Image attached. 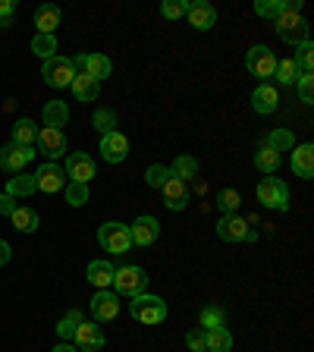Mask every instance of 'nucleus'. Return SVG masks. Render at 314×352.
<instances>
[{"label":"nucleus","mask_w":314,"mask_h":352,"mask_svg":"<svg viewBox=\"0 0 314 352\" xmlns=\"http://www.w3.org/2000/svg\"><path fill=\"white\" fill-rule=\"evenodd\" d=\"M302 0H289V10H286V13H280L277 19V35L283 38L286 44H295V47H299L302 41H308V22L302 19Z\"/></svg>","instance_id":"1"},{"label":"nucleus","mask_w":314,"mask_h":352,"mask_svg":"<svg viewBox=\"0 0 314 352\" xmlns=\"http://www.w3.org/2000/svg\"><path fill=\"white\" fill-rule=\"evenodd\" d=\"M129 315L142 324H164L167 321V302L161 296L139 293V296H132V302H129Z\"/></svg>","instance_id":"2"},{"label":"nucleus","mask_w":314,"mask_h":352,"mask_svg":"<svg viewBox=\"0 0 314 352\" xmlns=\"http://www.w3.org/2000/svg\"><path fill=\"white\" fill-rule=\"evenodd\" d=\"M98 242H101L104 252H110V255H126V252L132 249L129 227L120 223V220H107V223H101V230H98Z\"/></svg>","instance_id":"3"},{"label":"nucleus","mask_w":314,"mask_h":352,"mask_svg":"<svg viewBox=\"0 0 314 352\" xmlns=\"http://www.w3.org/2000/svg\"><path fill=\"white\" fill-rule=\"evenodd\" d=\"M258 201L273 211H289V186L277 176H264L258 183Z\"/></svg>","instance_id":"4"},{"label":"nucleus","mask_w":314,"mask_h":352,"mask_svg":"<svg viewBox=\"0 0 314 352\" xmlns=\"http://www.w3.org/2000/svg\"><path fill=\"white\" fill-rule=\"evenodd\" d=\"M113 293L117 296H139L145 293L148 286V274L142 271V267H135V264H126V267H120V271H113Z\"/></svg>","instance_id":"5"},{"label":"nucleus","mask_w":314,"mask_h":352,"mask_svg":"<svg viewBox=\"0 0 314 352\" xmlns=\"http://www.w3.org/2000/svg\"><path fill=\"white\" fill-rule=\"evenodd\" d=\"M245 66H249V73L255 76V79H261L264 85H267V79L277 73V57H273V51L267 44H255V47L245 54Z\"/></svg>","instance_id":"6"},{"label":"nucleus","mask_w":314,"mask_h":352,"mask_svg":"<svg viewBox=\"0 0 314 352\" xmlns=\"http://www.w3.org/2000/svg\"><path fill=\"white\" fill-rule=\"evenodd\" d=\"M41 76H44V82L51 88H69L73 85V79H76V69H73V63H69V57H51V60H44V66H41Z\"/></svg>","instance_id":"7"},{"label":"nucleus","mask_w":314,"mask_h":352,"mask_svg":"<svg viewBox=\"0 0 314 352\" xmlns=\"http://www.w3.org/2000/svg\"><path fill=\"white\" fill-rule=\"evenodd\" d=\"M35 161V148H25V145H3L0 148V170H7V173H22V170L29 167Z\"/></svg>","instance_id":"8"},{"label":"nucleus","mask_w":314,"mask_h":352,"mask_svg":"<svg viewBox=\"0 0 314 352\" xmlns=\"http://www.w3.org/2000/svg\"><path fill=\"white\" fill-rule=\"evenodd\" d=\"M35 154H44L47 161H57L60 154H66V135H63V129H54V126H44V129H38Z\"/></svg>","instance_id":"9"},{"label":"nucleus","mask_w":314,"mask_h":352,"mask_svg":"<svg viewBox=\"0 0 314 352\" xmlns=\"http://www.w3.org/2000/svg\"><path fill=\"white\" fill-rule=\"evenodd\" d=\"M88 308H91L95 324H107L120 315V296L110 293V289H98V293L91 296V302H88Z\"/></svg>","instance_id":"10"},{"label":"nucleus","mask_w":314,"mask_h":352,"mask_svg":"<svg viewBox=\"0 0 314 352\" xmlns=\"http://www.w3.org/2000/svg\"><path fill=\"white\" fill-rule=\"evenodd\" d=\"M66 176H69V183H91L98 176V170H95V161L88 157L85 151H73L69 157H66V170H63Z\"/></svg>","instance_id":"11"},{"label":"nucleus","mask_w":314,"mask_h":352,"mask_svg":"<svg viewBox=\"0 0 314 352\" xmlns=\"http://www.w3.org/2000/svg\"><path fill=\"white\" fill-rule=\"evenodd\" d=\"M217 236L223 242H242V239H255V233L249 230V223H245V217H239V214H223V217L217 220Z\"/></svg>","instance_id":"12"},{"label":"nucleus","mask_w":314,"mask_h":352,"mask_svg":"<svg viewBox=\"0 0 314 352\" xmlns=\"http://www.w3.org/2000/svg\"><path fill=\"white\" fill-rule=\"evenodd\" d=\"M35 186H38V192H44V195H54V192H60L66 186L63 167H60V164H54V161L41 164V167L35 170Z\"/></svg>","instance_id":"13"},{"label":"nucleus","mask_w":314,"mask_h":352,"mask_svg":"<svg viewBox=\"0 0 314 352\" xmlns=\"http://www.w3.org/2000/svg\"><path fill=\"white\" fill-rule=\"evenodd\" d=\"M73 346L79 352H95V349H101L104 346V330L98 327L95 321H82L79 327H76V333H73Z\"/></svg>","instance_id":"14"},{"label":"nucleus","mask_w":314,"mask_h":352,"mask_svg":"<svg viewBox=\"0 0 314 352\" xmlns=\"http://www.w3.org/2000/svg\"><path fill=\"white\" fill-rule=\"evenodd\" d=\"M129 236H132V245H151V242H157V236H161V223H157V217H151V214H142L135 223L129 227Z\"/></svg>","instance_id":"15"},{"label":"nucleus","mask_w":314,"mask_h":352,"mask_svg":"<svg viewBox=\"0 0 314 352\" xmlns=\"http://www.w3.org/2000/svg\"><path fill=\"white\" fill-rule=\"evenodd\" d=\"M161 195H164V205L170 208V211H186L189 208V186L183 183V179H176V176H170L167 183L161 186Z\"/></svg>","instance_id":"16"},{"label":"nucleus","mask_w":314,"mask_h":352,"mask_svg":"<svg viewBox=\"0 0 314 352\" xmlns=\"http://www.w3.org/2000/svg\"><path fill=\"white\" fill-rule=\"evenodd\" d=\"M101 154H104V161H110V164H123L129 157V139L120 129L107 132V135H101Z\"/></svg>","instance_id":"17"},{"label":"nucleus","mask_w":314,"mask_h":352,"mask_svg":"<svg viewBox=\"0 0 314 352\" xmlns=\"http://www.w3.org/2000/svg\"><path fill=\"white\" fill-rule=\"evenodd\" d=\"M186 19H189V25H195L198 32H208L217 25V10H214L208 0H195V3H189V10H186Z\"/></svg>","instance_id":"18"},{"label":"nucleus","mask_w":314,"mask_h":352,"mask_svg":"<svg viewBox=\"0 0 314 352\" xmlns=\"http://www.w3.org/2000/svg\"><path fill=\"white\" fill-rule=\"evenodd\" d=\"M293 173L302 176V179H311L314 176V145L311 142L293 148Z\"/></svg>","instance_id":"19"},{"label":"nucleus","mask_w":314,"mask_h":352,"mask_svg":"<svg viewBox=\"0 0 314 352\" xmlns=\"http://www.w3.org/2000/svg\"><path fill=\"white\" fill-rule=\"evenodd\" d=\"M73 95H76V101H85V104H91V101H98V95H101V82H95L88 73H76V79H73Z\"/></svg>","instance_id":"20"},{"label":"nucleus","mask_w":314,"mask_h":352,"mask_svg":"<svg viewBox=\"0 0 314 352\" xmlns=\"http://www.w3.org/2000/svg\"><path fill=\"white\" fill-rule=\"evenodd\" d=\"M60 7L57 3H44V7L35 10V25H38V35H54V29L60 25Z\"/></svg>","instance_id":"21"},{"label":"nucleus","mask_w":314,"mask_h":352,"mask_svg":"<svg viewBox=\"0 0 314 352\" xmlns=\"http://www.w3.org/2000/svg\"><path fill=\"white\" fill-rule=\"evenodd\" d=\"M251 107H255L258 113H273V110L280 107V91L273 85H258L255 95H251Z\"/></svg>","instance_id":"22"},{"label":"nucleus","mask_w":314,"mask_h":352,"mask_svg":"<svg viewBox=\"0 0 314 352\" xmlns=\"http://www.w3.org/2000/svg\"><path fill=\"white\" fill-rule=\"evenodd\" d=\"M82 73H88L95 82H104L110 73H113V63H110V57H104V54H85Z\"/></svg>","instance_id":"23"},{"label":"nucleus","mask_w":314,"mask_h":352,"mask_svg":"<svg viewBox=\"0 0 314 352\" xmlns=\"http://www.w3.org/2000/svg\"><path fill=\"white\" fill-rule=\"evenodd\" d=\"M38 192V186H35V173H16V176H10V183H7V195H13V198H29V195H35Z\"/></svg>","instance_id":"24"},{"label":"nucleus","mask_w":314,"mask_h":352,"mask_svg":"<svg viewBox=\"0 0 314 352\" xmlns=\"http://www.w3.org/2000/svg\"><path fill=\"white\" fill-rule=\"evenodd\" d=\"M113 271H117V267H113L110 261H91L85 274H88V283H91V286H98V289H107V286L113 283Z\"/></svg>","instance_id":"25"},{"label":"nucleus","mask_w":314,"mask_h":352,"mask_svg":"<svg viewBox=\"0 0 314 352\" xmlns=\"http://www.w3.org/2000/svg\"><path fill=\"white\" fill-rule=\"evenodd\" d=\"M205 349L208 352H229L233 349V333H229L227 327L205 330Z\"/></svg>","instance_id":"26"},{"label":"nucleus","mask_w":314,"mask_h":352,"mask_svg":"<svg viewBox=\"0 0 314 352\" xmlns=\"http://www.w3.org/2000/svg\"><path fill=\"white\" fill-rule=\"evenodd\" d=\"M35 139H38V126L35 120L22 117L13 123V145H25V148H35Z\"/></svg>","instance_id":"27"},{"label":"nucleus","mask_w":314,"mask_h":352,"mask_svg":"<svg viewBox=\"0 0 314 352\" xmlns=\"http://www.w3.org/2000/svg\"><path fill=\"white\" fill-rule=\"evenodd\" d=\"M10 220H13V227L19 230V233H35V230L41 227L38 211H32V208H19V205H16V211L10 214Z\"/></svg>","instance_id":"28"},{"label":"nucleus","mask_w":314,"mask_h":352,"mask_svg":"<svg viewBox=\"0 0 314 352\" xmlns=\"http://www.w3.org/2000/svg\"><path fill=\"white\" fill-rule=\"evenodd\" d=\"M69 123V107L63 101H47L44 104V126H54V129H63Z\"/></svg>","instance_id":"29"},{"label":"nucleus","mask_w":314,"mask_h":352,"mask_svg":"<svg viewBox=\"0 0 314 352\" xmlns=\"http://www.w3.org/2000/svg\"><path fill=\"white\" fill-rule=\"evenodd\" d=\"M198 170H201V164L192 157V154H179L173 161V167H170V173L176 176V179H183V183H189V179H195Z\"/></svg>","instance_id":"30"},{"label":"nucleus","mask_w":314,"mask_h":352,"mask_svg":"<svg viewBox=\"0 0 314 352\" xmlns=\"http://www.w3.org/2000/svg\"><path fill=\"white\" fill-rule=\"evenodd\" d=\"M255 167L261 170L264 176H273L280 170V154L273 151V148H267V145H261L255 151Z\"/></svg>","instance_id":"31"},{"label":"nucleus","mask_w":314,"mask_h":352,"mask_svg":"<svg viewBox=\"0 0 314 352\" xmlns=\"http://www.w3.org/2000/svg\"><path fill=\"white\" fill-rule=\"evenodd\" d=\"M82 321H85V318H82L79 308H69V311H66V315L60 318V324H57L60 340H63V343H69V340H73V333H76V327H79Z\"/></svg>","instance_id":"32"},{"label":"nucleus","mask_w":314,"mask_h":352,"mask_svg":"<svg viewBox=\"0 0 314 352\" xmlns=\"http://www.w3.org/2000/svg\"><path fill=\"white\" fill-rule=\"evenodd\" d=\"M299 66H295V57H286V60H277V73H273V79L280 82V85H295L299 82Z\"/></svg>","instance_id":"33"},{"label":"nucleus","mask_w":314,"mask_h":352,"mask_svg":"<svg viewBox=\"0 0 314 352\" xmlns=\"http://www.w3.org/2000/svg\"><path fill=\"white\" fill-rule=\"evenodd\" d=\"M267 148H273V151H293L295 148V135L289 129H273L271 135H267V142H264Z\"/></svg>","instance_id":"34"},{"label":"nucleus","mask_w":314,"mask_h":352,"mask_svg":"<svg viewBox=\"0 0 314 352\" xmlns=\"http://www.w3.org/2000/svg\"><path fill=\"white\" fill-rule=\"evenodd\" d=\"M32 54H38L41 60L57 57V38L54 35H35L32 38Z\"/></svg>","instance_id":"35"},{"label":"nucleus","mask_w":314,"mask_h":352,"mask_svg":"<svg viewBox=\"0 0 314 352\" xmlns=\"http://www.w3.org/2000/svg\"><path fill=\"white\" fill-rule=\"evenodd\" d=\"M286 10H289V0H258L255 3V13L261 16V19H277Z\"/></svg>","instance_id":"36"},{"label":"nucleus","mask_w":314,"mask_h":352,"mask_svg":"<svg viewBox=\"0 0 314 352\" xmlns=\"http://www.w3.org/2000/svg\"><path fill=\"white\" fill-rule=\"evenodd\" d=\"M91 123H95V129L101 132V135H107V132H117V113L107 107H98L95 110V117H91Z\"/></svg>","instance_id":"37"},{"label":"nucleus","mask_w":314,"mask_h":352,"mask_svg":"<svg viewBox=\"0 0 314 352\" xmlns=\"http://www.w3.org/2000/svg\"><path fill=\"white\" fill-rule=\"evenodd\" d=\"M239 205H242L239 192H236V189H220V195H217L220 214H236V211H239Z\"/></svg>","instance_id":"38"},{"label":"nucleus","mask_w":314,"mask_h":352,"mask_svg":"<svg viewBox=\"0 0 314 352\" xmlns=\"http://www.w3.org/2000/svg\"><path fill=\"white\" fill-rule=\"evenodd\" d=\"M63 192H66L69 208H82L88 201V186L85 183H69V186H63Z\"/></svg>","instance_id":"39"},{"label":"nucleus","mask_w":314,"mask_h":352,"mask_svg":"<svg viewBox=\"0 0 314 352\" xmlns=\"http://www.w3.org/2000/svg\"><path fill=\"white\" fill-rule=\"evenodd\" d=\"M311 51H314V47H311V38L299 44V60H295V66H299L302 76H311V66H314V54Z\"/></svg>","instance_id":"40"},{"label":"nucleus","mask_w":314,"mask_h":352,"mask_svg":"<svg viewBox=\"0 0 314 352\" xmlns=\"http://www.w3.org/2000/svg\"><path fill=\"white\" fill-rule=\"evenodd\" d=\"M170 176H173V173H170V167H164V164H151V167H148V173H145V179H148V186H151V189H161Z\"/></svg>","instance_id":"41"},{"label":"nucleus","mask_w":314,"mask_h":352,"mask_svg":"<svg viewBox=\"0 0 314 352\" xmlns=\"http://www.w3.org/2000/svg\"><path fill=\"white\" fill-rule=\"evenodd\" d=\"M211 327H223V308L208 305L201 311V330H211Z\"/></svg>","instance_id":"42"},{"label":"nucleus","mask_w":314,"mask_h":352,"mask_svg":"<svg viewBox=\"0 0 314 352\" xmlns=\"http://www.w3.org/2000/svg\"><path fill=\"white\" fill-rule=\"evenodd\" d=\"M186 10H189V0H167L161 7V16L164 19H183Z\"/></svg>","instance_id":"43"},{"label":"nucleus","mask_w":314,"mask_h":352,"mask_svg":"<svg viewBox=\"0 0 314 352\" xmlns=\"http://www.w3.org/2000/svg\"><path fill=\"white\" fill-rule=\"evenodd\" d=\"M295 85H299V98L305 104H311L314 101V79L311 76H299V82H295Z\"/></svg>","instance_id":"44"},{"label":"nucleus","mask_w":314,"mask_h":352,"mask_svg":"<svg viewBox=\"0 0 314 352\" xmlns=\"http://www.w3.org/2000/svg\"><path fill=\"white\" fill-rule=\"evenodd\" d=\"M186 346H189L192 352H208V349H205V330H201V327L192 330L189 337H186Z\"/></svg>","instance_id":"45"},{"label":"nucleus","mask_w":314,"mask_h":352,"mask_svg":"<svg viewBox=\"0 0 314 352\" xmlns=\"http://www.w3.org/2000/svg\"><path fill=\"white\" fill-rule=\"evenodd\" d=\"M13 10H16L13 0H0V29H10V25H13Z\"/></svg>","instance_id":"46"},{"label":"nucleus","mask_w":314,"mask_h":352,"mask_svg":"<svg viewBox=\"0 0 314 352\" xmlns=\"http://www.w3.org/2000/svg\"><path fill=\"white\" fill-rule=\"evenodd\" d=\"M13 211H16V198L7 195V192H0V214H3V217H10Z\"/></svg>","instance_id":"47"},{"label":"nucleus","mask_w":314,"mask_h":352,"mask_svg":"<svg viewBox=\"0 0 314 352\" xmlns=\"http://www.w3.org/2000/svg\"><path fill=\"white\" fill-rule=\"evenodd\" d=\"M10 261V242L7 239H0V267Z\"/></svg>","instance_id":"48"},{"label":"nucleus","mask_w":314,"mask_h":352,"mask_svg":"<svg viewBox=\"0 0 314 352\" xmlns=\"http://www.w3.org/2000/svg\"><path fill=\"white\" fill-rule=\"evenodd\" d=\"M51 352H79V349H76L73 343H60V346H54Z\"/></svg>","instance_id":"49"}]
</instances>
